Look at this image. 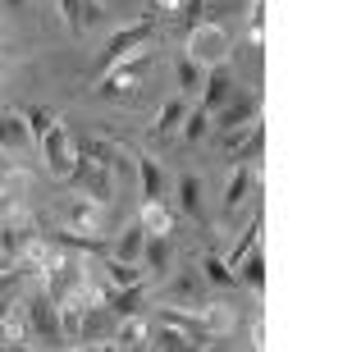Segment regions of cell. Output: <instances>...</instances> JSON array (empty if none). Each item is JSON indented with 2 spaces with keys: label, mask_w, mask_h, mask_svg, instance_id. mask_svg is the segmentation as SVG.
Instances as JSON below:
<instances>
[{
  "label": "cell",
  "mask_w": 352,
  "mask_h": 352,
  "mask_svg": "<svg viewBox=\"0 0 352 352\" xmlns=\"http://www.w3.org/2000/svg\"><path fill=\"white\" fill-rule=\"evenodd\" d=\"M23 307H28V334H32V348H37V343H65V334H60V302H55L46 288L37 284V293L23 298Z\"/></svg>",
  "instance_id": "6da1fadb"
},
{
  "label": "cell",
  "mask_w": 352,
  "mask_h": 352,
  "mask_svg": "<svg viewBox=\"0 0 352 352\" xmlns=\"http://www.w3.org/2000/svg\"><path fill=\"white\" fill-rule=\"evenodd\" d=\"M229 46H234V37H229V28L224 23H197V28H188V55H192L197 65H224L229 60Z\"/></svg>",
  "instance_id": "7a4b0ae2"
},
{
  "label": "cell",
  "mask_w": 352,
  "mask_h": 352,
  "mask_svg": "<svg viewBox=\"0 0 352 352\" xmlns=\"http://www.w3.org/2000/svg\"><path fill=\"white\" fill-rule=\"evenodd\" d=\"M74 151H78V146H74ZM65 183H69V188H78L82 197H91L96 206H105V201H110V192H115V170H110V165H96L91 156H82V151H78L74 174H69Z\"/></svg>",
  "instance_id": "3957f363"
},
{
  "label": "cell",
  "mask_w": 352,
  "mask_h": 352,
  "mask_svg": "<svg viewBox=\"0 0 352 352\" xmlns=\"http://www.w3.org/2000/svg\"><path fill=\"white\" fill-rule=\"evenodd\" d=\"M37 146H41V160H46V174L65 183L69 174H74V160H78V151H74V138L65 133V124H60V119H51V129L37 138Z\"/></svg>",
  "instance_id": "277c9868"
},
{
  "label": "cell",
  "mask_w": 352,
  "mask_h": 352,
  "mask_svg": "<svg viewBox=\"0 0 352 352\" xmlns=\"http://www.w3.org/2000/svg\"><path fill=\"white\" fill-rule=\"evenodd\" d=\"M151 37H156V23H146V19L119 28V32H110V41H105V51H101V69H110V65H119V60H129V55L146 51Z\"/></svg>",
  "instance_id": "5b68a950"
},
{
  "label": "cell",
  "mask_w": 352,
  "mask_h": 352,
  "mask_svg": "<svg viewBox=\"0 0 352 352\" xmlns=\"http://www.w3.org/2000/svg\"><path fill=\"white\" fill-rule=\"evenodd\" d=\"M146 65H151V46L138 51V55H129V60H119V65H110V69H105V78L96 82V91H101V96H129V91L142 82Z\"/></svg>",
  "instance_id": "8992f818"
},
{
  "label": "cell",
  "mask_w": 352,
  "mask_h": 352,
  "mask_svg": "<svg viewBox=\"0 0 352 352\" xmlns=\"http://www.w3.org/2000/svg\"><path fill=\"white\" fill-rule=\"evenodd\" d=\"M234 91H238L234 69H229V60H224V65H210L206 69V78H201V91H197V96H201V110H206V115H215V110H220Z\"/></svg>",
  "instance_id": "52a82bcc"
},
{
  "label": "cell",
  "mask_w": 352,
  "mask_h": 352,
  "mask_svg": "<svg viewBox=\"0 0 352 352\" xmlns=\"http://www.w3.org/2000/svg\"><path fill=\"white\" fill-rule=\"evenodd\" d=\"M74 146H78L82 156H91L96 165H110V170H119V174H124V160L133 156L129 146H119L115 138H82V142H74Z\"/></svg>",
  "instance_id": "ba28073f"
},
{
  "label": "cell",
  "mask_w": 352,
  "mask_h": 352,
  "mask_svg": "<svg viewBox=\"0 0 352 352\" xmlns=\"http://www.w3.org/2000/svg\"><path fill=\"white\" fill-rule=\"evenodd\" d=\"M256 110H261V101H256V96H238V91H234V96H229V101H224L210 119H215V124L229 133V129H243V124H252V119H256Z\"/></svg>",
  "instance_id": "9c48e42d"
},
{
  "label": "cell",
  "mask_w": 352,
  "mask_h": 352,
  "mask_svg": "<svg viewBox=\"0 0 352 352\" xmlns=\"http://www.w3.org/2000/svg\"><path fill=\"white\" fill-rule=\"evenodd\" d=\"M32 146V133H28L23 110H5L0 105V151H28Z\"/></svg>",
  "instance_id": "30bf717a"
},
{
  "label": "cell",
  "mask_w": 352,
  "mask_h": 352,
  "mask_svg": "<svg viewBox=\"0 0 352 352\" xmlns=\"http://www.w3.org/2000/svg\"><path fill=\"white\" fill-rule=\"evenodd\" d=\"M252 188H256V165H243V160H238L234 174H229V183H224V215H234V210L248 201Z\"/></svg>",
  "instance_id": "8fae6325"
},
{
  "label": "cell",
  "mask_w": 352,
  "mask_h": 352,
  "mask_svg": "<svg viewBox=\"0 0 352 352\" xmlns=\"http://www.w3.org/2000/svg\"><path fill=\"white\" fill-rule=\"evenodd\" d=\"M0 334H5V343H14V348H32V334H28V307H23V298H14L10 307H5V316H0Z\"/></svg>",
  "instance_id": "7c38bea8"
},
{
  "label": "cell",
  "mask_w": 352,
  "mask_h": 352,
  "mask_svg": "<svg viewBox=\"0 0 352 352\" xmlns=\"http://www.w3.org/2000/svg\"><path fill=\"white\" fill-rule=\"evenodd\" d=\"M234 279H238L243 288H248V293H256V298H261V293H265V256H261L256 248H252L248 256H243V261L234 265Z\"/></svg>",
  "instance_id": "4fadbf2b"
},
{
  "label": "cell",
  "mask_w": 352,
  "mask_h": 352,
  "mask_svg": "<svg viewBox=\"0 0 352 352\" xmlns=\"http://www.w3.org/2000/svg\"><path fill=\"white\" fill-rule=\"evenodd\" d=\"M170 261H174V248H170V234H146L142 243V265L156 274H170Z\"/></svg>",
  "instance_id": "5bb4252c"
},
{
  "label": "cell",
  "mask_w": 352,
  "mask_h": 352,
  "mask_svg": "<svg viewBox=\"0 0 352 352\" xmlns=\"http://www.w3.org/2000/svg\"><path fill=\"white\" fill-rule=\"evenodd\" d=\"M179 210L192 215L197 224H206V210H201V179H197V174H183L179 179Z\"/></svg>",
  "instance_id": "9a60e30c"
},
{
  "label": "cell",
  "mask_w": 352,
  "mask_h": 352,
  "mask_svg": "<svg viewBox=\"0 0 352 352\" xmlns=\"http://www.w3.org/2000/svg\"><path fill=\"white\" fill-rule=\"evenodd\" d=\"M138 183H142V201H156L165 192V174H160L156 156H138Z\"/></svg>",
  "instance_id": "2e32d148"
},
{
  "label": "cell",
  "mask_w": 352,
  "mask_h": 352,
  "mask_svg": "<svg viewBox=\"0 0 352 352\" xmlns=\"http://www.w3.org/2000/svg\"><path fill=\"white\" fill-rule=\"evenodd\" d=\"M142 229H146V234H170V229H174V210L165 206L160 197H156V201H142Z\"/></svg>",
  "instance_id": "e0dca14e"
},
{
  "label": "cell",
  "mask_w": 352,
  "mask_h": 352,
  "mask_svg": "<svg viewBox=\"0 0 352 352\" xmlns=\"http://www.w3.org/2000/svg\"><path fill=\"white\" fill-rule=\"evenodd\" d=\"M69 229H82V234H96V229H101V206H96V201H74V206H69Z\"/></svg>",
  "instance_id": "ac0fdd59"
},
{
  "label": "cell",
  "mask_w": 352,
  "mask_h": 352,
  "mask_svg": "<svg viewBox=\"0 0 352 352\" xmlns=\"http://www.w3.org/2000/svg\"><path fill=\"white\" fill-rule=\"evenodd\" d=\"M115 348H146V320H138V311L119 320V329H115Z\"/></svg>",
  "instance_id": "d6986e66"
},
{
  "label": "cell",
  "mask_w": 352,
  "mask_h": 352,
  "mask_svg": "<svg viewBox=\"0 0 352 352\" xmlns=\"http://www.w3.org/2000/svg\"><path fill=\"white\" fill-rule=\"evenodd\" d=\"M183 115H188V105H183V96H170V101L160 105L156 138H170V133H179V129H183Z\"/></svg>",
  "instance_id": "ffe728a7"
},
{
  "label": "cell",
  "mask_w": 352,
  "mask_h": 352,
  "mask_svg": "<svg viewBox=\"0 0 352 352\" xmlns=\"http://www.w3.org/2000/svg\"><path fill=\"white\" fill-rule=\"evenodd\" d=\"M142 243H146V229H142V220H138L133 229H124V234H119L115 256H119V261H142Z\"/></svg>",
  "instance_id": "44dd1931"
},
{
  "label": "cell",
  "mask_w": 352,
  "mask_h": 352,
  "mask_svg": "<svg viewBox=\"0 0 352 352\" xmlns=\"http://www.w3.org/2000/svg\"><path fill=\"white\" fill-rule=\"evenodd\" d=\"M138 302H142V284H124V288H115V293H105V307L115 316H133Z\"/></svg>",
  "instance_id": "7402d4cb"
},
{
  "label": "cell",
  "mask_w": 352,
  "mask_h": 352,
  "mask_svg": "<svg viewBox=\"0 0 352 352\" xmlns=\"http://www.w3.org/2000/svg\"><path fill=\"white\" fill-rule=\"evenodd\" d=\"M201 274H206V284H215V288H234L238 284L234 270L224 265V256H215V252H206V256H201Z\"/></svg>",
  "instance_id": "603a6c76"
},
{
  "label": "cell",
  "mask_w": 352,
  "mask_h": 352,
  "mask_svg": "<svg viewBox=\"0 0 352 352\" xmlns=\"http://www.w3.org/2000/svg\"><path fill=\"white\" fill-rule=\"evenodd\" d=\"M201 78H206V65H197L192 55L183 51L179 55V91H192L197 96V91H201Z\"/></svg>",
  "instance_id": "cb8c5ba5"
},
{
  "label": "cell",
  "mask_w": 352,
  "mask_h": 352,
  "mask_svg": "<svg viewBox=\"0 0 352 352\" xmlns=\"http://www.w3.org/2000/svg\"><path fill=\"white\" fill-rule=\"evenodd\" d=\"M105 274H110V284L115 288H124V284H142V261H110L105 265Z\"/></svg>",
  "instance_id": "d4e9b609"
},
{
  "label": "cell",
  "mask_w": 352,
  "mask_h": 352,
  "mask_svg": "<svg viewBox=\"0 0 352 352\" xmlns=\"http://www.w3.org/2000/svg\"><path fill=\"white\" fill-rule=\"evenodd\" d=\"M28 229H10V220L0 224V256H10V261H19V252L28 248Z\"/></svg>",
  "instance_id": "484cf974"
},
{
  "label": "cell",
  "mask_w": 352,
  "mask_h": 352,
  "mask_svg": "<svg viewBox=\"0 0 352 352\" xmlns=\"http://www.w3.org/2000/svg\"><path fill=\"white\" fill-rule=\"evenodd\" d=\"M256 238H261V215H256V220H252L248 229H243V238H238V248L229 252V256H224V265H229V270H234V265L243 261V256H248L252 248H256Z\"/></svg>",
  "instance_id": "4316f807"
},
{
  "label": "cell",
  "mask_w": 352,
  "mask_h": 352,
  "mask_svg": "<svg viewBox=\"0 0 352 352\" xmlns=\"http://www.w3.org/2000/svg\"><path fill=\"white\" fill-rule=\"evenodd\" d=\"M206 129H210V115L201 110V105L183 115V138H188V142H201V138H206Z\"/></svg>",
  "instance_id": "83f0119b"
},
{
  "label": "cell",
  "mask_w": 352,
  "mask_h": 352,
  "mask_svg": "<svg viewBox=\"0 0 352 352\" xmlns=\"http://www.w3.org/2000/svg\"><path fill=\"white\" fill-rule=\"evenodd\" d=\"M23 119H28V133H32V142H37L41 133L51 129V119H55V115H51V110H41V105H28Z\"/></svg>",
  "instance_id": "f1b7e54d"
},
{
  "label": "cell",
  "mask_w": 352,
  "mask_h": 352,
  "mask_svg": "<svg viewBox=\"0 0 352 352\" xmlns=\"http://www.w3.org/2000/svg\"><path fill=\"white\" fill-rule=\"evenodd\" d=\"M60 19L69 32H82V0H60Z\"/></svg>",
  "instance_id": "f546056e"
},
{
  "label": "cell",
  "mask_w": 352,
  "mask_h": 352,
  "mask_svg": "<svg viewBox=\"0 0 352 352\" xmlns=\"http://www.w3.org/2000/svg\"><path fill=\"white\" fill-rule=\"evenodd\" d=\"M10 215H14V197H10V192H0V224L10 220Z\"/></svg>",
  "instance_id": "4dcf8cb0"
},
{
  "label": "cell",
  "mask_w": 352,
  "mask_h": 352,
  "mask_svg": "<svg viewBox=\"0 0 352 352\" xmlns=\"http://www.w3.org/2000/svg\"><path fill=\"white\" fill-rule=\"evenodd\" d=\"M265 343H270V339H265V325L256 320V325H252V348H265Z\"/></svg>",
  "instance_id": "1f68e13d"
},
{
  "label": "cell",
  "mask_w": 352,
  "mask_h": 352,
  "mask_svg": "<svg viewBox=\"0 0 352 352\" xmlns=\"http://www.w3.org/2000/svg\"><path fill=\"white\" fill-rule=\"evenodd\" d=\"M10 183H14V174L5 170V165H0V192H5V188H10Z\"/></svg>",
  "instance_id": "d6a6232c"
},
{
  "label": "cell",
  "mask_w": 352,
  "mask_h": 352,
  "mask_svg": "<svg viewBox=\"0 0 352 352\" xmlns=\"http://www.w3.org/2000/svg\"><path fill=\"white\" fill-rule=\"evenodd\" d=\"M10 5H23V0H10Z\"/></svg>",
  "instance_id": "836d02e7"
}]
</instances>
